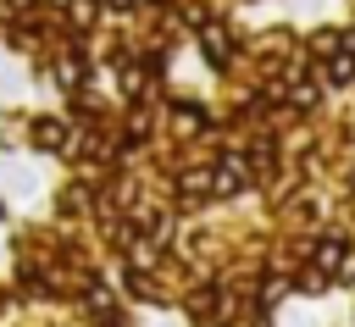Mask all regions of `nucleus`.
<instances>
[{
    "label": "nucleus",
    "instance_id": "nucleus-4",
    "mask_svg": "<svg viewBox=\"0 0 355 327\" xmlns=\"http://www.w3.org/2000/svg\"><path fill=\"white\" fill-rule=\"evenodd\" d=\"M33 139H39L44 150H55V144H61V122H33Z\"/></svg>",
    "mask_w": 355,
    "mask_h": 327
},
{
    "label": "nucleus",
    "instance_id": "nucleus-3",
    "mask_svg": "<svg viewBox=\"0 0 355 327\" xmlns=\"http://www.w3.org/2000/svg\"><path fill=\"white\" fill-rule=\"evenodd\" d=\"M200 39H205V50H211V67H227V55H233V44H227V33L222 28H200Z\"/></svg>",
    "mask_w": 355,
    "mask_h": 327
},
{
    "label": "nucleus",
    "instance_id": "nucleus-2",
    "mask_svg": "<svg viewBox=\"0 0 355 327\" xmlns=\"http://www.w3.org/2000/svg\"><path fill=\"white\" fill-rule=\"evenodd\" d=\"M344 255H349V244H344V238H322V244H316V272H338V266H344Z\"/></svg>",
    "mask_w": 355,
    "mask_h": 327
},
{
    "label": "nucleus",
    "instance_id": "nucleus-5",
    "mask_svg": "<svg viewBox=\"0 0 355 327\" xmlns=\"http://www.w3.org/2000/svg\"><path fill=\"white\" fill-rule=\"evenodd\" d=\"M55 72H61V83H83V61H78V55H61Z\"/></svg>",
    "mask_w": 355,
    "mask_h": 327
},
{
    "label": "nucleus",
    "instance_id": "nucleus-1",
    "mask_svg": "<svg viewBox=\"0 0 355 327\" xmlns=\"http://www.w3.org/2000/svg\"><path fill=\"white\" fill-rule=\"evenodd\" d=\"M244 188H250V161L239 150H227L211 172V194H244Z\"/></svg>",
    "mask_w": 355,
    "mask_h": 327
},
{
    "label": "nucleus",
    "instance_id": "nucleus-6",
    "mask_svg": "<svg viewBox=\"0 0 355 327\" xmlns=\"http://www.w3.org/2000/svg\"><path fill=\"white\" fill-rule=\"evenodd\" d=\"M300 288H305V294H322V288H327V272H316V266H311V272L300 277Z\"/></svg>",
    "mask_w": 355,
    "mask_h": 327
},
{
    "label": "nucleus",
    "instance_id": "nucleus-7",
    "mask_svg": "<svg viewBox=\"0 0 355 327\" xmlns=\"http://www.w3.org/2000/svg\"><path fill=\"white\" fill-rule=\"evenodd\" d=\"M294 105H300V111H305V105H316V89H311V83H300V89H294Z\"/></svg>",
    "mask_w": 355,
    "mask_h": 327
},
{
    "label": "nucleus",
    "instance_id": "nucleus-8",
    "mask_svg": "<svg viewBox=\"0 0 355 327\" xmlns=\"http://www.w3.org/2000/svg\"><path fill=\"white\" fill-rule=\"evenodd\" d=\"M116 6H133V0H116Z\"/></svg>",
    "mask_w": 355,
    "mask_h": 327
}]
</instances>
